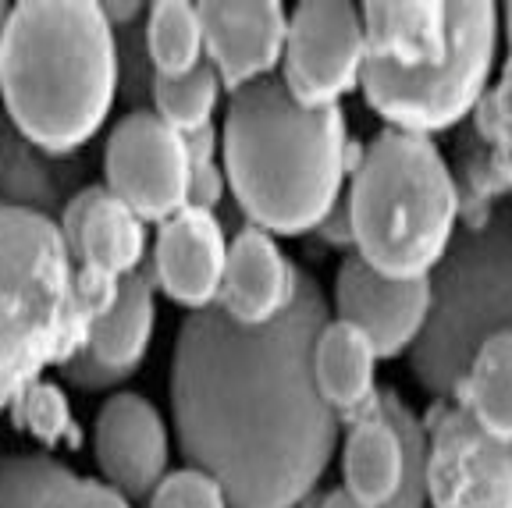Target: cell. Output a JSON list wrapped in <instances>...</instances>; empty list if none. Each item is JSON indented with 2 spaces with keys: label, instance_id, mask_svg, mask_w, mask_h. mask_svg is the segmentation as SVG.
Listing matches in <instances>:
<instances>
[{
  "label": "cell",
  "instance_id": "cell-1",
  "mask_svg": "<svg viewBox=\"0 0 512 508\" xmlns=\"http://www.w3.org/2000/svg\"><path fill=\"white\" fill-rule=\"evenodd\" d=\"M328 317V295L299 274L296 302L274 324L242 327L214 306L178 327L168 377L178 448L232 508H299L331 466L342 420L310 366Z\"/></svg>",
  "mask_w": 512,
  "mask_h": 508
},
{
  "label": "cell",
  "instance_id": "cell-2",
  "mask_svg": "<svg viewBox=\"0 0 512 508\" xmlns=\"http://www.w3.org/2000/svg\"><path fill=\"white\" fill-rule=\"evenodd\" d=\"M360 11L367 32L360 93L384 128L434 139L473 118L498 64V4L374 0Z\"/></svg>",
  "mask_w": 512,
  "mask_h": 508
},
{
  "label": "cell",
  "instance_id": "cell-3",
  "mask_svg": "<svg viewBox=\"0 0 512 508\" xmlns=\"http://www.w3.org/2000/svg\"><path fill=\"white\" fill-rule=\"evenodd\" d=\"M342 107H303L281 79L228 96L221 160L228 192L253 228L299 239L328 221L352 175Z\"/></svg>",
  "mask_w": 512,
  "mask_h": 508
},
{
  "label": "cell",
  "instance_id": "cell-4",
  "mask_svg": "<svg viewBox=\"0 0 512 508\" xmlns=\"http://www.w3.org/2000/svg\"><path fill=\"white\" fill-rule=\"evenodd\" d=\"M121 93L118 40L93 0L11 4L0 43L8 121L57 157H79Z\"/></svg>",
  "mask_w": 512,
  "mask_h": 508
},
{
  "label": "cell",
  "instance_id": "cell-5",
  "mask_svg": "<svg viewBox=\"0 0 512 508\" xmlns=\"http://www.w3.org/2000/svg\"><path fill=\"white\" fill-rule=\"evenodd\" d=\"M342 203L352 256L399 281L431 278L463 214V192L438 143L395 128L363 146Z\"/></svg>",
  "mask_w": 512,
  "mask_h": 508
},
{
  "label": "cell",
  "instance_id": "cell-6",
  "mask_svg": "<svg viewBox=\"0 0 512 508\" xmlns=\"http://www.w3.org/2000/svg\"><path fill=\"white\" fill-rule=\"evenodd\" d=\"M89 327L61 224L0 210V405L43 381V370L68 363Z\"/></svg>",
  "mask_w": 512,
  "mask_h": 508
},
{
  "label": "cell",
  "instance_id": "cell-7",
  "mask_svg": "<svg viewBox=\"0 0 512 508\" xmlns=\"http://www.w3.org/2000/svg\"><path fill=\"white\" fill-rule=\"evenodd\" d=\"M512 331V207L484 210L459 224L431 274V313L409 352L416 384L434 398H456L480 345Z\"/></svg>",
  "mask_w": 512,
  "mask_h": 508
},
{
  "label": "cell",
  "instance_id": "cell-8",
  "mask_svg": "<svg viewBox=\"0 0 512 508\" xmlns=\"http://www.w3.org/2000/svg\"><path fill=\"white\" fill-rule=\"evenodd\" d=\"M427 423L395 391L349 420L342 437V491L370 508H427Z\"/></svg>",
  "mask_w": 512,
  "mask_h": 508
},
{
  "label": "cell",
  "instance_id": "cell-9",
  "mask_svg": "<svg viewBox=\"0 0 512 508\" xmlns=\"http://www.w3.org/2000/svg\"><path fill=\"white\" fill-rule=\"evenodd\" d=\"M367 32L360 4L306 0L288 11L281 86L303 107H338L360 89Z\"/></svg>",
  "mask_w": 512,
  "mask_h": 508
},
{
  "label": "cell",
  "instance_id": "cell-10",
  "mask_svg": "<svg viewBox=\"0 0 512 508\" xmlns=\"http://www.w3.org/2000/svg\"><path fill=\"white\" fill-rule=\"evenodd\" d=\"M104 189L146 224H164L189 207V150L185 135L150 107H132L107 132Z\"/></svg>",
  "mask_w": 512,
  "mask_h": 508
},
{
  "label": "cell",
  "instance_id": "cell-11",
  "mask_svg": "<svg viewBox=\"0 0 512 508\" xmlns=\"http://www.w3.org/2000/svg\"><path fill=\"white\" fill-rule=\"evenodd\" d=\"M427 508H512V445L480 430L463 405L427 423Z\"/></svg>",
  "mask_w": 512,
  "mask_h": 508
},
{
  "label": "cell",
  "instance_id": "cell-12",
  "mask_svg": "<svg viewBox=\"0 0 512 508\" xmlns=\"http://www.w3.org/2000/svg\"><path fill=\"white\" fill-rule=\"evenodd\" d=\"M93 455L100 480L125 501H146L171 473L168 423L150 398L114 391L93 423Z\"/></svg>",
  "mask_w": 512,
  "mask_h": 508
},
{
  "label": "cell",
  "instance_id": "cell-13",
  "mask_svg": "<svg viewBox=\"0 0 512 508\" xmlns=\"http://www.w3.org/2000/svg\"><path fill=\"white\" fill-rule=\"evenodd\" d=\"M157 327V285L150 260L143 270L128 274L118 299L93 320L86 345L61 366V377L79 391H111L143 366Z\"/></svg>",
  "mask_w": 512,
  "mask_h": 508
},
{
  "label": "cell",
  "instance_id": "cell-14",
  "mask_svg": "<svg viewBox=\"0 0 512 508\" xmlns=\"http://www.w3.org/2000/svg\"><path fill=\"white\" fill-rule=\"evenodd\" d=\"M427 313H431V278H384L352 253L338 263L331 317L360 327L381 359L409 356L427 324Z\"/></svg>",
  "mask_w": 512,
  "mask_h": 508
},
{
  "label": "cell",
  "instance_id": "cell-15",
  "mask_svg": "<svg viewBox=\"0 0 512 508\" xmlns=\"http://www.w3.org/2000/svg\"><path fill=\"white\" fill-rule=\"evenodd\" d=\"M203 25L207 64L217 72L228 96L253 82L274 79L285 57L288 11L274 0H207L196 4Z\"/></svg>",
  "mask_w": 512,
  "mask_h": 508
},
{
  "label": "cell",
  "instance_id": "cell-16",
  "mask_svg": "<svg viewBox=\"0 0 512 508\" xmlns=\"http://www.w3.org/2000/svg\"><path fill=\"white\" fill-rule=\"evenodd\" d=\"M228 246L232 242L214 210L185 207L171 221L157 224L150 253V274L157 292L189 313L214 310L221 295Z\"/></svg>",
  "mask_w": 512,
  "mask_h": 508
},
{
  "label": "cell",
  "instance_id": "cell-17",
  "mask_svg": "<svg viewBox=\"0 0 512 508\" xmlns=\"http://www.w3.org/2000/svg\"><path fill=\"white\" fill-rule=\"evenodd\" d=\"M61 235L68 242L75 267L100 278L125 281L128 274L146 267L150 253V231L139 214L121 203L104 185H86L79 196L64 207Z\"/></svg>",
  "mask_w": 512,
  "mask_h": 508
},
{
  "label": "cell",
  "instance_id": "cell-18",
  "mask_svg": "<svg viewBox=\"0 0 512 508\" xmlns=\"http://www.w3.org/2000/svg\"><path fill=\"white\" fill-rule=\"evenodd\" d=\"M303 270L281 253L278 239L267 231L246 228L228 246L217 310L242 327H267L296 302Z\"/></svg>",
  "mask_w": 512,
  "mask_h": 508
},
{
  "label": "cell",
  "instance_id": "cell-19",
  "mask_svg": "<svg viewBox=\"0 0 512 508\" xmlns=\"http://www.w3.org/2000/svg\"><path fill=\"white\" fill-rule=\"evenodd\" d=\"M86 160L57 157L25 139L0 111V210L61 221L64 207L86 189Z\"/></svg>",
  "mask_w": 512,
  "mask_h": 508
},
{
  "label": "cell",
  "instance_id": "cell-20",
  "mask_svg": "<svg viewBox=\"0 0 512 508\" xmlns=\"http://www.w3.org/2000/svg\"><path fill=\"white\" fill-rule=\"evenodd\" d=\"M377 363H381V356L360 327L328 317L310 356L313 388H317L320 402L328 405L338 420H356L367 409H374L377 395H381Z\"/></svg>",
  "mask_w": 512,
  "mask_h": 508
},
{
  "label": "cell",
  "instance_id": "cell-21",
  "mask_svg": "<svg viewBox=\"0 0 512 508\" xmlns=\"http://www.w3.org/2000/svg\"><path fill=\"white\" fill-rule=\"evenodd\" d=\"M0 508H132V501L47 452H0Z\"/></svg>",
  "mask_w": 512,
  "mask_h": 508
},
{
  "label": "cell",
  "instance_id": "cell-22",
  "mask_svg": "<svg viewBox=\"0 0 512 508\" xmlns=\"http://www.w3.org/2000/svg\"><path fill=\"white\" fill-rule=\"evenodd\" d=\"M502 32L509 40V64L473 111V135L480 139V153L470 167L477 189H488L491 207H498L495 192H512V4L502 8Z\"/></svg>",
  "mask_w": 512,
  "mask_h": 508
},
{
  "label": "cell",
  "instance_id": "cell-23",
  "mask_svg": "<svg viewBox=\"0 0 512 508\" xmlns=\"http://www.w3.org/2000/svg\"><path fill=\"white\" fill-rule=\"evenodd\" d=\"M452 402L473 416L480 430L512 445V331H502L473 352Z\"/></svg>",
  "mask_w": 512,
  "mask_h": 508
},
{
  "label": "cell",
  "instance_id": "cell-24",
  "mask_svg": "<svg viewBox=\"0 0 512 508\" xmlns=\"http://www.w3.org/2000/svg\"><path fill=\"white\" fill-rule=\"evenodd\" d=\"M146 57L153 75H185L207 61L200 11L189 0H157L143 18Z\"/></svg>",
  "mask_w": 512,
  "mask_h": 508
},
{
  "label": "cell",
  "instance_id": "cell-25",
  "mask_svg": "<svg viewBox=\"0 0 512 508\" xmlns=\"http://www.w3.org/2000/svg\"><path fill=\"white\" fill-rule=\"evenodd\" d=\"M221 79L207 61L185 75H153L150 111L178 135H196L214 125L217 104H221Z\"/></svg>",
  "mask_w": 512,
  "mask_h": 508
},
{
  "label": "cell",
  "instance_id": "cell-26",
  "mask_svg": "<svg viewBox=\"0 0 512 508\" xmlns=\"http://www.w3.org/2000/svg\"><path fill=\"white\" fill-rule=\"evenodd\" d=\"M11 413H15L18 427L29 430L40 445L54 448L64 441H75V420H72V405L64 398V391L50 381H36L22 391V395L11 402Z\"/></svg>",
  "mask_w": 512,
  "mask_h": 508
},
{
  "label": "cell",
  "instance_id": "cell-27",
  "mask_svg": "<svg viewBox=\"0 0 512 508\" xmlns=\"http://www.w3.org/2000/svg\"><path fill=\"white\" fill-rule=\"evenodd\" d=\"M185 150H189V207L217 210V203L228 192L221 160V128H203L196 135H185Z\"/></svg>",
  "mask_w": 512,
  "mask_h": 508
},
{
  "label": "cell",
  "instance_id": "cell-28",
  "mask_svg": "<svg viewBox=\"0 0 512 508\" xmlns=\"http://www.w3.org/2000/svg\"><path fill=\"white\" fill-rule=\"evenodd\" d=\"M146 508H232L224 498L221 484L207 477L203 469H171L168 477L160 480L157 491L146 498Z\"/></svg>",
  "mask_w": 512,
  "mask_h": 508
},
{
  "label": "cell",
  "instance_id": "cell-29",
  "mask_svg": "<svg viewBox=\"0 0 512 508\" xmlns=\"http://www.w3.org/2000/svg\"><path fill=\"white\" fill-rule=\"evenodd\" d=\"M313 508H370V505H363V501H356L349 491H342V487H338V491L324 494V498H320Z\"/></svg>",
  "mask_w": 512,
  "mask_h": 508
},
{
  "label": "cell",
  "instance_id": "cell-30",
  "mask_svg": "<svg viewBox=\"0 0 512 508\" xmlns=\"http://www.w3.org/2000/svg\"><path fill=\"white\" fill-rule=\"evenodd\" d=\"M8 18H11V4H8V0H0V43H4V29H8Z\"/></svg>",
  "mask_w": 512,
  "mask_h": 508
}]
</instances>
